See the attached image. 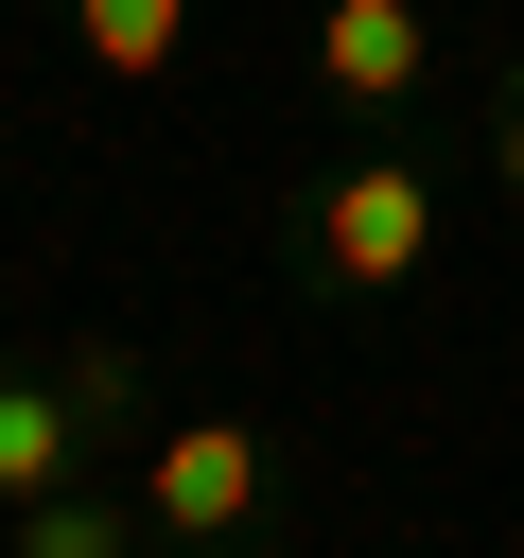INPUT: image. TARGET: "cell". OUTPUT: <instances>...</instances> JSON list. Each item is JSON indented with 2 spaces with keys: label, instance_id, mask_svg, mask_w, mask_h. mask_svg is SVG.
<instances>
[{
  "label": "cell",
  "instance_id": "52a82bcc",
  "mask_svg": "<svg viewBox=\"0 0 524 558\" xmlns=\"http://www.w3.org/2000/svg\"><path fill=\"white\" fill-rule=\"evenodd\" d=\"M52 384H70V418H87V436H157V384H140V349H122V331H87Z\"/></svg>",
  "mask_w": 524,
  "mask_h": 558
},
{
  "label": "cell",
  "instance_id": "ba28073f",
  "mask_svg": "<svg viewBox=\"0 0 524 558\" xmlns=\"http://www.w3.org/2000/svg\"><path fill=\"white\" fill-rule=\"evenodd\" d=\"M472 157H489V192H507V209H524V52H507V70H489V122H472Z\"/></svg>",
  "mask_w": 524,
  "mask_h": 558
},
{
  "label": "cell",
  "instance_id": "277c9868",
  "mask_svg": "<svg viewBox=\"0 0 524 558\" xmlns=\"http://www.w3.org/2000/svg\"><path fill=\"white\" fill-rule=\"evenodd\" d=\"M0 558H157V523H140V488H35V506H0Z\"/></svg>",
  "mask_w": 524,
  "mask_h": 558
},
{
  "label": "cell",
  "instance_id": "5b68a950",
  "mask_svg": "<svg viewBox=\"0 0 524 558\" xmlns=\"http://www.w3.org/2000/svg\"><path fill=\"white\" fill-rule=\"evenodd\" d=\"M70 471H87L70 384H52V366H0V506H35V488H70Z\"/></svg>",
  "mask_w": 524,
  "mask_h": 558
},
{
  "label": "cell",
  "instance_id": "8992f818",
  "mask_svg": "<svg viewBox=\"0 0 524 558\" xmlns=\"http://www.w3.org/2000/svg\"><path fill=\"white\" fill-rule=\"evenodd\" d=\"M52 17L105 87H175V52H192V0H52Z\"/></svg>",
  "mask_w": 524,
  "mask_h": 558
},
{
  "label": "cell",
  "instance_id": "6da1fadb",
  "mask_svg": "<svg viewBox=\"0 0 524 558\" xmlns=\"http://www.w3.org/2000/svg\"><path fill=\"white\" fill-rule=\"evenodd\" d=\"M437 157H402V140H367V157H314L297 192H279V244H297V279L314 296H402L419 262H437Z\"/></svg>",
  "mask_w": 524,
  "mask_h": 558
},
{
  "label": "cell",
  "instance_id": "7a4b0ae2",
  "mask_svg": "<svg viewBox=\"0 0 524 558\" xmlns=\"http://www.w3.org/2000/svg\"><path fill=\"white\" fill-rule=\"evenodd\" d=\"M122 488H140V523H157V558H227V541L262 523V418H157Z\"/></svg>",
  "mask_w": 524,
  "mask_h": 558
},
{
  "label": "cell",
  "instance_id": "3957f363",
  "mask_svg": "<svg viewBox=\"0 0 524 558\" xmlns=\"http://www.w3.org/2000/svg\"><path fill=\"white\" fill-rule=\"evenodd\" d=\"M437 87V17L419 0H314V105L332 122H402Z\"/></svg>",
  "mask_w": 524,
  "mask_h": 558
}]
</instances>
